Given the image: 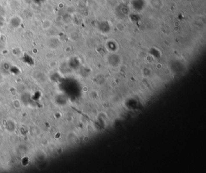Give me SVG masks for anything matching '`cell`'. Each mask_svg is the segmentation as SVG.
Masks as SVG:
<instances>
[{"instance_id": "1", "label": "cell", "mask_w": 206, "mask_h": 173, "mask_svg": "<svg viewBox=\"0 0 206 173\" xmlns=\"http://www.w3.org/2000/svg\"><path fill=\"white\" fill-rule=\"evenodd\" d=\"M53 25V23L50 19H46L43 20L41 24V27L44 30H48L49 28H50Z\"/></svg>"}]
</instances>
